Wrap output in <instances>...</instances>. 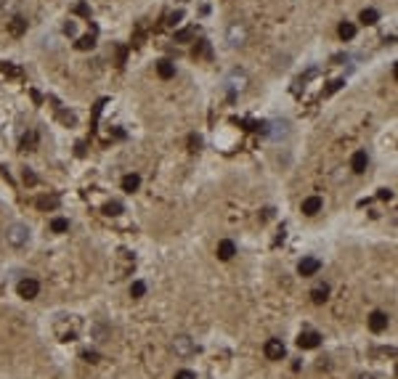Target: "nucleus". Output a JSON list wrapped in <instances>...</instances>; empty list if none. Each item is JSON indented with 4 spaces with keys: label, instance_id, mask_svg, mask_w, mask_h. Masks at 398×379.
I'll return each instance as SVG.
<instances>
[{
    "label": "nucleus",
    "instance_id": "f257e3e1",
    "mask_svg": "<svg viewBox=\"0 0 398 379\" xmlns=\"http://www.w3.org/2000/svg\"><path fill=\"white\" fill-rule=\"evenodd\" d=\"M247 40H250V29H247L244 22H231L226 27V43L231 45V48H242V45H247Z\"/></svg>",
    "mask_w": 398,
    "mask_h": 379
},
{
    "label": "nucleus",
    "instance_id": "f03ea898",
    "mask_svg": "<svg viewBox=\"0 0 398 379\" xmlns=\"http://www.w3.org/2000/svg\"><path fill=\"white\" fill-rule=\"evenodd\" d=\"M5 241H8L11 247H16V250H22V247L29 244V228L24 223H11L5 228Z\"/></svg>",
    "mask_w": 398,
    "mask_h": 379
},
{
    "label": "nucleus",
    "instance_id": "7ed1b4c3",
    "mask_svg": "<svg viewBox=\"0 0 398 379\" xmlns=\"http://www.w3.org/2000/svg\"><path fill=\"white\" fill-rule=\"evenodd\" d=\"M173 353L178 358H191V355H197V345H194V339L188 334H178L173 339Z\"/></svg>",
    "mask_w": 398,
    "mask_h": 379
},
{
    "label": "nucleus",
    "instance_id": "20e7f679",
    "mask_svg": "<svg viewBox=\"0 0 398 379\" xmlns=\"http://www.w3.org/2000/svg\"><path fill=\"white\" fill-rule=\"evenodd\" d=\"M226 85H228V90L231 93H242V90H247V85H250V77H247V72L244 69H231L228 72V77H226Z\"/></svg>",
    "mask_w": 398,
    "mask_h": 379
},
{
    "label": "nucleus",
    "instance_id": "39448f33",
    "mask_svg": "<svg viewBox=\"0 0 398 379\" xmlns=\"http://www.w3.org/2000/svg\"><path fill=\"white\" fill-rule=\"evenodd\" d=\"M263 353H265V358H268V361H282L287 348H284L282 339H268V342H265V348H263Z\"/></svg>",
    "mask_w": 398,
    "mask_h": 379
},
{
    "label": "nucleus",
    "instance_id": "423d86ee",
    "mask_svg": "<svg viewBox=\"0 0 398 379\" xmlns=\"http://www.w3.org/2000/svg\"><path fill=\"white\" fill-rule=\"evenodd\" d=\"M37 292H40V284H37L35 278H22L19 281V297L24 300H35Z\"/></svg>",
    "mask_w": 398,
    "mask_h": 379
},
{
    "label": "nucleus",
    "instance_id": "0eeeda50",
    "mask_svg": "<svg viewBox=\"0 0 398 379\" xmlns=\"http://www.w3.org/2000/svg\"><path fill=\"white\" fill-rule=\"evenodd\" d=\"M318 268H321V260H318V257H303L297 263V273H300V276H316Z\"/></svg>",
    "mask_w": 398,
    "mask_h": 379
},
{
    "label": "nucleus",
    "instance_id": "6e6552de",
    "mask_svg": "<svg viewBox=\"0 0 398 379\" xmlns=\"http://www.w3.org/2000/svg\"><path fill=\"white\" fill-rule=\"evenodd\" d=\"M388 321H390V318H388V313L374 310V313L369 316V329L374 331V334H380V331H385V329H388Z\"/></svg>",
    "mask_w": 398,
    "mask_h": 379
},
{
    "label": "nucleus",
    "instance_id": "1a4fd4ad",
    "mask_svg": "<svg viewBox=\"0 0 398 379\" xmlns=\"http://www.w3.org/2000/svg\"><path fill=\"white\" fill-rule=\"evenodd\" d=\"M297 345L303 350H313V348H318V345H321V337H318L316 331H303V334L297 337Z\"/></svg>",
    "mask_w": 398,
    "mask_h": 379
},
{
    "label": "nucleus",
    "instance_id": "9d476101",
    "mask_svg": "<svg viewBox=\"0 0 398 379\" xmlns=\"http://www.w3.org/2000/svg\"><path fill=\"white\" fill-rule=\"evenodd\" d=\"M321 207H324L321 197H308V199L303 202V212L308 215V218H313V215H318V212H321Z\"/></svg>",
    "mask_w": 398,
    "mask_h": 379
},
{
    "label": "nucleus",
    "instance_id": "9b49d317",
    "mask_svg": "<svg viewBox=\"0 0 398 379\" xmlns=\"http://www.w3.org/2000/svg\"><path fill=\"white\" fill-rule=\"evenodd\" d=\"M367 165H369L367 152H356L353 156H350V170H353V173H364V170H367Z\"/></svg>",
    "mask_w": 398,
    "mask_h": 379
},
{
    "label": "nucleus",
    "instance_id": "f8f14e48",
    "mask_svg": "<svg viewBox=\"0 0 398 379\" xmlns=\"http://www.w3.org/2000/svg\"><path fill=\"white\" fill-rule=\"evenodd\" d=\"M234 254H237V244H234L231 239H223V241L218 244V257H220V260H231Z\"/></svg>",
    "mask_w": 398,
    "mask_h": 379
},
{
    "label": "nucleus",
    "instance_id": "ddd939ff",
    "mask_svg": "<svg viewBox=\"0 0 398 379\" xmlns=\"http://www.w3.org/2000/svg\"><path fill=\"white\" fill-rule=\"evenodd\" d=\"M157 75H159L162 80H170V77H175V64L167 61V58H162V61L157 64Z\"/></svg>",
    "mask_w": 398,
    "mask_h": 379
},
{
    "label": "nucleus",
    "instance_id": "4468645a",
    "mask_svg": "<svg viewBox=\"0 0 398 379\" xmlns=\"http://www.w3.org/2000/svg\"><path fill=\"white\" fill-rule=\"evenodd\" d=\"M138 186H141V178L135 173H130L122 178V191H128V194H133V191H138Z\"/></svg>",
    "mask_w": 398,
    "mask_h": 379
},
{
    "label": "nucleus",
    "instance_id": "2eb2a0df",
    "mask_svg": "<svg viewBox=\"0 0 398 379\" xmlns=\"http://www.w3.org/2000/svg\"><path fill=\"white\" fill-rule=\"evenodd\" d=\"M8 32L14 37H22L24 32H27V22H24L22 16H16V19H11V24H8Z\"/></svg>",
    "mask_w": 398,
    "mask_h": 379
},
{
    "label": "nucleus",
    "instance_id": "dca6fc26",
    "mask_svg": "<svg viewBox=\"0 0 398 379\" xmlns=\"http://www.w3.org/2000/svg\"><path fill=\"white\" fill-rule=\"evenodd\" d=\"M311 297H313V303L316 305H321V303H327V297H329V286L327 284H321V286H316V289L311 292Z\"/></svg>",
    "mask_w": 398,
    "mask_h": 379
},
{
    "label": "nucleus",
    "instance_id": "f3484780",
    "mask_svg": "<svg viewBox=\"0 0 398 379\" xmlns=\"http://www.w3.org/2000/svg\"><path fill=\"white\" fill-rule=\"evenodd\" d=\"M35 146H37V133L29 130V133L22 138V152H35Z\"/></svg>",
    "mask_w": 398,
    "mask_h": 379
},
{
    "label": "nucleus",
    "instance_id": "a211bd4d",
    "mask_svg": "<svg viewBox=\"0 0 398 379\" xmlns=\"http://www.w3.org/2000/svg\"><path fill=\"white\" fill-rule=\"evenodd\" d=\"M337 35H340L343 40H353V37H356V27L350 22H343L340 29H337Z\"/></svg>",
    "mask_w": 398,
    "mask_h": 379
},
{
    "label": "nucleus",
    "instance_id": "6ab92c4d",
    "mask_svg": "<svg viewBox=\"0 0 398 379\" xmlns=\"http://www.w3.org/2000/svg\"><path fill=\"white\" fill-rule=\"evenodd\" d=\"M51 231H53V233L69 231V220L67 218H53V220H51Z\"/></svg>",
    "mask_w": 398,
    "mask_h": 379
},
{
    "label": "nucleus",
    "instance_id": "aec40b11",
    "mask_svg": "<svg viewBox=\"0 0 398 379\" xmlns=\"http://www.w3.org/2000/svg\"><path fill=\"white\" fill-rule=\"evenodd\" d=\"M122 210H125V207H122V202H109V204L104 207V212H106L109 218H117V215H122Z\"/></svg>",
    "mask_w": 398,
    "mask_h": 379
},
{
    "label": "nucleus",
    "instance_id": "412c9836",
    "mask_svg": "<svg viewBox=\"0 0 398 379\" xmlns=\"http://www.w3.org/2000/svg\"><path fill=\"white\" fill-rule=\"evenodd\" d=\"M377 19H380V14H377L374 8H364L361 11V22L364 24H377Z\"/></svg>",
    "mask_w": 398,
    "mask_h": 379
},
{
    "label": "nucleus",
    "instance_id": "4be33fe9",
    "mask_svg": "<svg viewBox=\"0 0 398 379\" xmlns=\"http://www.w3.org/2000/svg\"><path fill=\"white\" fill-rule=\"evenodd\" d=\"M197 35V29L194 27H188V29H181V32H175V43H188L191 37Z\"/></svg>",
    "mask_w": 398,
    "mask_h": 379
},
{
    "label": "nucleus",
    "instance_id": "5701e85b",
    "mask_svg": "<svg viewBox=\"0 0 398 379\" xmlns=\"http://www.w3.org/2000/svg\"><path fill=\"white\" fill-rule=\"evenodd\" d=\"M0 72H3L5 77H19V75H22V69H19V67H14V64H11V61L0 64Z\"/></svg>",
    "mask_w": 398,
    "mask_h": 379
},
{
    "label": "nucleus",
    "instance_id": "b1692460",
    "mask_svg": "<svg viewBox=\"0 0 398 379\" xmlns=\"http://www.w3.org/2000/svg\"><path fill=\"white\" fill-rule=\"evenodd\" d=\"M146 295V284L143 281H133V286H130V297H143Z\"/></svg>",
    "mask_w": 398,
    "mask_h": 379
},
{
    "label": "nucleus",
    "instance_id": "393cba45",
    "mask_svg": "<svg viewBox=\"0 0 398 379\" xmlns=\"http://www.w3.org/2000/svg\"><path fill=\"white\" fill-rule=\"evenodd\" d=\"M96 45V37L93 35H85V37H80V40H77V48L80 51H90Z\"/></svg>",
    "mask_w": 398,
    "mask_h": 379
},
{
    "label": "nucleus",
    "instance_id": "a878e982",
    "mask_svg": "<svg viewBox=\"0 0 398 379\" xmlns=\"http://www.w3.org/2000/svg\"><path fill=\"white\" fill-rule=\"evenodd\" d=\"M58 204V199L56 197H43V199H37V207H40V210H53V207Z\"/></svg>",
    "mask_w": 398,
    "mask_h": 379
},
{
    "label": "nucleus",
    "instance_id": "bb28decb",
    "mask_svg": "<svg viewBox=\"0 0 398 379\" xmlns=\"http://www.w3.org/2000/svg\"><path fill=\"white\" fill-rule=\"evenodd\" d=\"M194 56H210V43H207V40H199V45L194 48Z\"/></svg>",
    "mask_w": 398,
    "mask_h": 379
},
{
    "label": "nucleus",
    "instance_id": "cd10ccee",
    "mask_svg": "<svg viewBox=\"0 0 398 379\" xmlns=\"http://www.w3.org/2000/svg\"><path fill=\"white\" fill-rule=\"evenodd\" d=\"M82 358H85L88 363H99V353L96 350H82Z\"/></svg>",
    "mask_w": 398,
    "mask_h": 379
},
{
    "label": "nucleus",
    "instance_id": "c85d7f7f",
    "mask_svg": "<svg viewBox=\"0 0 398 379\" xmlns=\"http://www.w3.org/2000/svg\"><path fill=\"white\" fill-rule=\"evenodd\" d=\"M175 379H197V374L188 369H181V371H175Z\"/></svg>",
    "mask_w": 398,
    "mask_h": 379
},
{
    "label": "nucleus",
    "instance_id": "c756f323",
    "mask_svg": "<svg viewBox=\"0 0 398 379\" xmlns=\"http://www.w3.org/2000/svg\"><path fill=\"white\" fill-rule=\"evenodd\" d=\"M93 334H96V339H104V337H106V326H104V324H96V326H93Z\"/></svg>",
    "mask_w": 398,
    "mask_h": 379
},
{
    "label": "nucleus",
    "instance_id": "7c9ffc66",
    "mask_svg": "<svg viewBox=\"0 0 398 379\" xmlns=\"http://www.w3.org/2000/svg\"><path fill=\"white\" fill-rule=\"evenodd\" d=\"M340 88H343V80H335V82H329V88L324 90V96H332V93H335V90H340Z\"/></svg>",
    "mask_w": 398,
    "mask_h": 379
},
{
    "label": "nucleus",
    "instance_id": "2f4dec72",
    "mask_svg": "<svg viewBox=\"0 0 398 379\" xmlns=\"http://www.w3.org/2000/svg\"><path fill=\"white\" fill-rule=\"evenodd\" d=\"M64 35H77V27H75V22H67V24H64Z\"/></svg>",
    "mask_w": 398,
    "mask_h": 379
},
{
    "label": "nucleus",
    "instance_id": "473e14b6",
    "mask_svg": "<svg viewBox=\"0 0 398 379\" xmlns=\"http://www.w3.org/2000/svg\"><path fill=\"white\" fill-rule=\"evenodd\" d=\"M188 146H191V152H199V146H202V141L197 138V135H191V138H188Z\"/></svg>",
    "mask_w": 398,
    "mask_h": 379
},
{
    "label": "nucleus",
    "instance_id": "72a5a7b5",
    "mask_svg": "<svg viewBox=\"0 0 398 379\" xmlns=\"http://www.w3.org/2000/svg\"><path fill=\"white\" fill-rule=\"evenodd\" d=\"M24 183H29V186H35V183H37L35 173H29V170H24Z\"/></svg>",
    "mask_w": 398,
    "mask_h": 379
},
{
    "label": "nucleus",
    "instance_id": "f704fd0d",
    "mask_svg": "<svg viewBox=\"0 0 398 379\" xmlns=\"http://www.w3.org/2000/svg\"><path fill=\"white\" fill-rule=\"evenodd\" d=\"M181 19H184V11H175V14H170V24H178Z\"/></svg>",
    "mask_w": 398,
    "mask_h": 379
},
{
    "label": "nucleus",
    "instance_id": "c9c22d12",
    "mask_svg": "<svg viewBox=\"0 0 398 379\" xmlns=\"http://www.w3.org/2000/svg\"><path fill=\"white\" fill-rule=\"evenodd\" d=\"M390 197H393V191H390V188H382V191H380V199H390Z\"/></svg>",
    "mask_w": 398,
    "mask_h": 379
},
{
    "label": "nucleus",
    "instance_id": "e433bc0d",
    "mask_svg": "<svg viewBox=\"0 0 398 379\" xmlns=\"http://www.w3.org/2000/svg\"><path fill=\"white\" fill-rule=\"evenodd\" d=\"M358 379H374V377H358Z\"/></svg>",
    "mask_w": 398,
    "mask_h": 379
}]
</instances>
